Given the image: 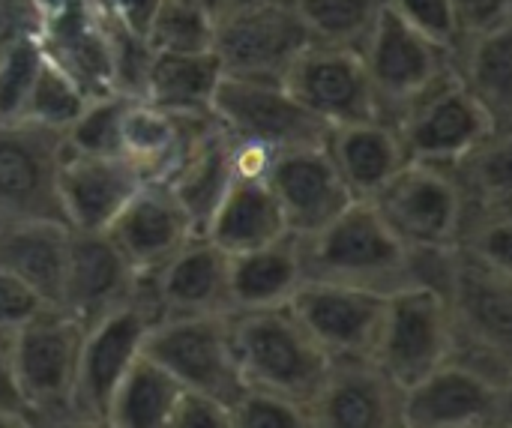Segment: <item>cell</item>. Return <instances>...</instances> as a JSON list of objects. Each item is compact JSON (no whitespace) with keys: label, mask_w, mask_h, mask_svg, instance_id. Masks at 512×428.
<instances>
[{"label":"cell","mask_w":512,"mask_h":428,"mask_svg":"<svg viewBox=\"0 0 512 428\" xmlns=\"http://www.w3.org/2000/svg\"><path fill=\"white\" fill-rule=\"evenodd\" d=\"M42 63V45L33 27L0 36V120H18Z\"/></svg>","instance_id":"cell-35"},{"label":"cell","mask_w":512,"mask_h":428,"mask_svg":"<svg viewBox=\"0 0 512 428\" xmlns=\"http://www.w3.org/2000/svg\"><path fill=\"white\" fill-rule=\"evenodd\" d=\"M216 15L192 0H162L156 9L147 45L153 51H213Z\"/></svg>","instance_id":"cell-34"},{"label":"cell","mask_w":512,"mask_h":428,"mask_svg":"<svg viewBox=\"0 0 512 428\" xmlns=\"http://www.w3.org/2000/svg\"><path fill=\"white\" fill-rule=\"evenodd\" d=\"M267 186L273 189L288 234L294 237H309L321 231L348 204L357 201L348 192L339 168L333 165L327 144L273 153Z\"/></svg>","instance_id":"cell-16"},{"label":"cell","mask_w":512,"mask_h":428,"mask_svg":"<svg viewBox=\"0 0 512 428\" xmlns=\"http://www.w3.org/2000/svg\"><path fill=\"white\" fill-rule=\"evenodd\" d=\"M102 234L138 276H150L189 237H195V228L168 183L147 180Z\"/></svg>","instance_id":"cell-20"},{"label":"cell","mask_w":512,"mask_h":428,"mask_svg":"<svg viewBox=\"0 0 512 428\" xmlns=\"http://www.w3.org/2000/svg\"><path fill=\"white\" fill-rule=\"evenodd\" d=\"M129 99V93H108L90 99L81 117L63 132L66 150L87 156H120V117Z\"/></svg>","instance_id":"cell-36"},{"label":"cell","mask_w":512,"mask_h":428,"mask_svg":"<svg viewBox=\"0 0 512 428\" xmlns=\"http://www.w3.org/2000/svg\"><path fill=\"white\" fill-rule=\"evenodd\" d=\"M210 114L225 135L258 144L270 153L318 147L327 144L330 135V126L312 117L282 81L222 75Z\"/></svg>","instance_id":"cell-9"},{"label":"cell","mask_w":512,"mask_h":428,"mask_svg":"<svg viewBox=\"0 0 512 428\" xmlns=\"http://www.w3.org/2000/svg\"><path fill=\"white\" fill-rule=\"evenodd\" d=\"M36 428H111L105 420H87V417H54V420H42L36 423Z\"/></svg>","instance_id":"cell-45"},{"label":"cell","mask_w":512,"mask_h":428,"mask_svg":"<svg viewBox=\"0 0 512 428\" xmlns=\"http://www.w3.org/2000/svg\"><path fill=\"white\" fill-rule=\"evenodd\" d=\"M168 428H231V411L216 399L183 390Z\"/></svg>","instance_id":"cell-41"},{"label":"cell","mask_w":512,"mask_h":428,"mask_svg":"<svg viewBox=\"0 0 512 428\" xmlns=\"http://www.w3.org/2000/svg\"><path fill=\"white\" fill-rule=\"evenodd\" d=\"M402 428H510V381L450 357L402 393Z\"/></svg>","instance_id":"cell-11"},{"label":"cell","mask_w":512,"mask_h":428,"mask_svg":"<svg viewBox=\"0 0 512 428\" xmlns=\"http://www.w3.org/2000/svg\"><path fill=\"white\" fill-rule=\"evenodd\" d=\"M390 9L417 33H423L426 39L444 45V48H456L462 33L456 24V12L450 0H390Z\"/></svg>","instance_id":"cell-38"},{"label":"cell","mask_w":512,"mask_h":428,"mask_svg":"<svg viewBox=\"0 0 512 428\" xmlns=\"http://www.w3.org/2000/svg\"><path fill=\"white\" fill-rule=\"evenodd\" d=\"M222 66L213 51H153L141 99L171 114H210Z\"/></svg>","instance_id":"cell-28"},{"label":"cell","mask_w":512,"mask_h":428,"mask_svg":"<svg viewBox=\"0 0 512 428\" xmlns=\"http://www.w3.org/2000/svg\"><path fill=\"white\" fill-rule=\"evenodd\" d=\"M63 153V132L0 120V231L21 222H63L57 201Z\"/></svg>","instance_id":"cell-10"},{"label":"cell","mask_w":512,"mask_h":428,"mask_svg":"<svg viewBox=\"0 0 512 428\" xmlns=\"http://www.w3.org/2000/svg\"><path fill=\"white\" fill-rule=\"evenodd\" d=\"M87 102L90 99L84 96V90L57 63H51L42 51V63L36 69L33 87L27 93V102H24V111L18 120H27L42 129L66 132L81 117Z\"/></svg>","instance_id":"cell-33"},{"label":"cell","mask_w":512,"mask_h":428,"mask_svg":"<svg viewBox=\"0 0 512 428\" xmlns=\"http://www.w3.org/2000/svg\"><path fill=\"white\" fill-rule=\"evenodd\" d=\"M180 396L183 387L141 354L111 393L105 423L111 428H168Z\"/></svg>","instance_id":"cell-30"},{"label":"cell","mask_w":512,"mask_h":428,"mask_svg":"<svg viewBox=\"0 0 512 428\" xmlns=\"http://www.w3.org/2000/svg\"><path fill=\"white\" fill-rule=\"evenodd\" d=\"M327 150L357 201H369L372 195H378L408 162L396 126L381 117L330 129Z\"/></svg>","instance_id":"cell-25"},{"label":"cell","mask_w":512,"mask_h":428,"mask_svg":"<svg viewBox=\"0 0 512 428\" xmlns=\"http://www.w3.org/2000/svg\"><path fill=\"white\" fill-rule=\"evenodd\" d=\"M312 428H402V390L369 360H333L312 396Z\"/></svg>","instance_id":"cell-17"},{"label":"cell","mask_w":512,"mask_h":428,"mask_svg":"<svg viewBox=\"0 0 512 428\" xmlns=\"http://www.w3.org/2000/svg\"><path fill=\"white\" fill-rule=\"evenodd\" d=\"M231 138L213 120L186 150L174 174L165 180L183 213L189 216L195 234H201L231 183Z\"/></svg>","instance_id":"cell-27"},{"label":"cell","mask_w":512,"mask_h":428,"mask_svg":"<svg viewBox=\"0 0 512 428\" xmlns=\"http://www.w3.org/2000/svg\"><path fill=\"white\" fill-rule=\"evenodd\" d=\"M81 336L84 327L57 306H45L9 336L15 381L36 423L72 411Z\"/></svg>","instance_id":"cell-8"},{"label":"cell","mask_w":512,"mask_h":428,"mask_svg":"<svg viewBox=\"0 0 512 428\" xmlns=\"http://www.w3.org/2000/svg\"><path fill=\"white\" fill-rule=\"evenodd\" d=\"M0 411L6 414H21V417H30V408L18 390V381H15V369H12V357H9V339L0 336Z\"/></svg>","instance_id":"cell-43"},{"label":"cell","mask_w":512,"mask_h":428,"mask_svg":"<svg viewBox=\"0 0 512 428\" xmlns=\"http://www.w3.org/2000/svg\"><path fill=\"white\" fill-rule=\"evenodd\" d=\"M45 57L57 63L87 99H99L108 93H120L114 81L111 42L102 15L90 0L66 9L63 15L33 27Z\"/></svg>","instance_id":"cell-22"},{"label":"cell","mask_w":512,"mask_h":428,"mask_svg":"<svg viewBox=\"0 0 512 428\" xmlns=\"http://www.w3.org/2000/svg\"><path fill=\"white\" fill-rule=\"evenodd\" d=\"M0 428H36V420L21 417V414H6V411H0Z\"/></svg>","instance_id":"cell-46"},{"label":"cell","mask_w":512,"mask_h":428,"mask_svg":"<svg viewBox=\"0 0 512 428\" xmlns=\"http://www.w3.org/2000/svg\"><path fill=\"white\" fill-rule=\"evenodd\" d=\"M201 234L231 258L282 240L288 225L267 177L234 174Z\"/></svg>","instance_id":"cell-23"},{"label":"cell","mask_w":512,"mask_h":428,"mask_svg":"<svg viewBox=\"0 0 512 428\" xmlns=\"http://www.w3.org/2000/svg\"><path fill=\"white\" fill-rule=\"evenodd\" d=\"M45 303L12 273L0 270V336L9 339L18 327H24L36 312H42Z\"/></svg>","instance_id":"cell-39"},{"label":"cell","mask_w":512,"mask_h":428,"mask_svg":"<svg viewBox=\"0 0 512 428\" xmlns=\"http://www.w3.org/2000/svg\"><path fill=\"white\" fill-rule=\"evenodd\" d=\"M0 36H3V30H0Z\"/></svg>","instance_id":"cell-49"},{"label":"cell","mask_w":512,"mask_h":428,"mask_svg":"<svg viewBox=\"0 0 512 428\" xmlns=\"http://www.w3.org/2000/svg\"><path fill=\"white\" fill-rule=\"evenodd\" d=\"M228 411L231 428H312L306 405L258 390H243Z\"/></svg>","instance_id":"cell-37"},{"label":"cell","mask_w":512,"mask_h":428,"mask_svg":"<svg viewBox=\"0 0 512 428\" xmlns=\"http://www.w3.org/2000/svg\"><path fill=\"white\" fill-rule=\"evenodd\" d=\"M228 315L159 318L150 327L141 354L165 369L186 393L231 405L246 387L237 372Z\"/></svg>","instance_id":"cell-5"},{"label":"cell","mask_w":512,"mask_h":428,"mask_svg":"<svg viewBox=\"0 0 512 428\" xmlns=\"http://www.w3.org/2000/svg\"><path fill=\"white\" fill-rule=\"evenodd\" d=\"M306 282L300 240L285 234L261 249L231 255L228 261V306L231 312H255L288 306Z\"/></svg>","instance_id":"cell-24"},{"label":"cell","mask_w":512,"mask_h":428,"mask_svg":"<svg viewBox=\"0 0 512 428\" xmlns=\"http://www.w3.org/2000/svg\"><path fill=\"white\" fill-rule=\"evenodd\" d=\"M27 9H30V18H33V27L36 24H45L57 15H63L66 9L78 6L81 0H21Z\"/></svg>","instance_id":"cell-44"},{"label":"cell","mask_w":512,"mask_h":428,"mask_svg":"<svg viewBox=\"0 0 512 428\" xmlns=\"http://www.w3.org/2000/svg\"><path fill=\"white\" fill-rule=\"evenodd\" d=\"M228 255L204 234L189 237L147 279L159 318L171 315H228Z\"/></svg>","instance_id":"cell-21"},{"label":"cell","mask_w":512,"mask_h":428,"mask_svg":"<svg viewBox=\"0 0 512 428\" xmlns=\"http://www.w3.org/2000/svg\"><path fill=\"white\" fill-rule=\"evenodd\" d=\"M450 171L468 207H512V129L492 132Z\"/></svg>","instance_id":"cell-31"},{"label":"cell","mask_w":512,"mask_h":428,"mask_svg":"<svg viewBox=\"0 0 512 428\" xmlns=\"http://www.w3.org/2000/svg\"><path fill=\"white\" fill-rule=\"evenodd\" d=\"M69 225L21 222L0 231V270L24 282L45 306H57L69 252Z\"/></svg>","instance_id":"cell-26"},{"label":"cell","mask_w":512,"mask_h":428,"mask_svg":"<svg viewBox=\"0 0 512 428\" xmlns=\"http://www.w3.org/2000/svg\"><path fill=\"white\" fill-rule=\"evenodd\" d=\"M300 240L306 279L363 288L390 297L417 285L414 252H408L369 201L348 204L321 231Z\"/></svg>","instance_id":"cell-1"},{"label":"cell","mask_w":512,"mask_h":428,"mask_svg":"<svg viewBox=\"0 0 512 428\" xmlns=\"http://www.w3.org/2000/svg\"><path fill=\"white\" fill-rule=\"evenodd\" d=\"M360 54L378 111L390 123L453 75V51L408 27L390 3L375 21Z\"/></svg>","instance_id":"cell-6"},{"label":"cell","mask_w":512,"mask_h":428,"mask_svg":"<svg viewBox=\"0 0 512 428\" xmlns=\"http://www.w3.org/2000/svg\"><path fill=\"white\" fill-rule=\"evenodd\" d=\"M228 321L243 387L309 405L333 360L303 330L294 312L288 306L231 312Z\"/></svg>","instance_id":"cell-2"},{"label":"cell","mask_w":512,"mask_h":428,"mask_svg":"<svg viewBox=\"0 0 512 428\" xmlns=\"http://www.w3.org/2000/svg\"><path fill=\"white\" fill-rule=\"evenodd\" d=\"M384 303V294L306 279L288 309L330 360H345L372 354Z\"/></svg>","instance_id":"cell-15"},{"label":"cell","mask_w":512,"mask_h":428,"mask_svg":"<svg viewBox=\"0 0 512 428\" xmlns=\"http://www.w3.org/2000/svg\"><path fill=\"white\" fill-rule=\"evenodd\" d=\"M192 3H198V6H204L207 12H213L216 18L222 15V9H225V0H192Z\"/></svg>","instance_id":"cell-48"},{"label":"cell","mask_w":512,"mask_h":428,"mask_svg":"<svg viewBox=\"0 0 512 428\" xmlns=\"http://www.w3.org/2000/svg\"><path fill=\"white\" fill-rule=\"evenodd\" d=\"M138 282L141 276L105 234L72 231L57 309L87 327L114 306L126 303L138 291Z\"/></svg>","instance_id":"cell-19"},{"label":"cell","mask_w":512,"mask_h":428,"mask_svg":"<svg viewBox=\"0 0 512 428\" xmlns=\"http://www.w3.org/2000/svg\"><path fill=\"white\" fill-rule=\"evenodd\" d=\"M453 357V315L447 294L417 282L384 303L369 360L405 393Z\"/></svg>","instance_id":"cell-3"},{"label":"cell","mask_w":512,"mask_h":428,"mask_svg":"<svg viewBox=\"0 0 512 428\" xmlns=\"http://www.w3.org/2000/svg\"><path fill=\"white\" fill-rule=\"evenodd\" d=\"M159 321V309L141 276L138 291L84 327L78 348V372L72 390V417L105 420V408L129 366L141 357L150 327Z\"/></svg>","instance_id":"cell-7"},{"label":"cell","mask_w":512,"mask_h":428,"mask_svg":"<svg viewBox=\"0 0 512 428\" xmlns=\"http://www.w3.org/2000/svg\"><path fill=\"white\" fill-rule=\"evenodd\" d=\"M312 42L291 0L222 12L216 21L213 54L222 75L282 81L300 51Z\"/></svg>","instance_id":"cell-12"},{"label":"cell","mask_w":512,"mask_h":428,"mask_svg":"<svg viewBox=\"0 0 512 428\" xmlns=\"http://www.w3.org/2000/svg\"><path fill=\"white\" fill-rule=\"evenodd\" d=\"M462 36L512 24V0H450Z\"/></svg>","instance_id":"cell-40"},{"label":"cell","mask_w":512,"mask_h":428,"mask_svg":"<svg viewBox=\"0 0 512 428\" xmlns=\"http://www.w3.org/2000/svg\"><path fill=\"white\" fill-rule=\"evenodd\" d=\"M369 204L408 252L456 249L468 207L453 171L426 162H405Z\"/></svg>","instance_id":"cell-4"},{"label":"cell","mask_w":512,"mask_h":428,"mask_svg":"<svg viewBox=\"0 0 512 428\" xmlns=\"http://www.w3.org/2000/svg\"><path fill=\"white\" fill-rule=\"evenodd\" d=\"M264 3H279V0H225L222 12H234V9H252V6H264Z\"/></svg>","instance_id":"cell-47"},{"label":"cell","mask_w":512,"mask_h":428,"mask_svg":"<svg viewBox=\"0 0 512 428\" xmlns=\"http://www.w3.org/2000/svg\"><path fill=\"white\" fill-rule=\"evenodd\" d=\"M453 72L498 126L512 129V24L462 36L453 48Z\"/></svg>","instance_id":"cell-29"},{"label":"cell","mask_w":512,"mask_h":428,"mask_svg":"<svg viewBox=\"0 0 512 428\" xmlns=\"http://www.w3.org/2000/svg\"><path fill=\"white\" fill-rule=\"evenodd\" d=\"M147 180L123 156H87L66 150L57 165L60 216L72 231L102 234Z\"/></svg>","instance_id":"cell-18"},{"label":"cell","mask_w":512,"mask_h":428,"mask_svg":"<svg viewBox=\"0 0 512 428\" xmlns=\"http://www.w3.org/2000/svg\"><path fill=\"white\" fill-rule=\"evenodd\" d=\"M390 0H291L312 42L360 51Z\"/></svg>","instance_id":"cell-32"},{"label":"cell","mask_w":512,"mask_h":428,"mask_svg":"<svg viewBox=\"0 0 512 428\" xmlns=\"http://www.w3.org/2000/svg\"><path fill=\"white\" fill-rule=\"evenodd\" d=\"M282 84L312 117L330 129L381 117L363 54L354 48L309 42L285 72Z\"/></svg>","instance_id":"cell-14"},{"label":"cell","mask_w":512,"mask_h":428,"mask_svg":"<svg viewBox=\"0 0 512 428\" xmlns=\"http://www.w3.org/2000/svg\"><path fill=\"white\" fill-rule=\"evenodd\" d=\"M90 3L96 6V12L105 21H111L141 39H147L150 21H153L156 9L162 6V0H90Z\"/></svg>","instance_id":"cell-42"},{"label":"cell","mask_w":512,"mask_h":428,"mask_svg":"<svg viewBox=\"0 0 512 428\" xmlns=\"http://www.w3.org/2000/svg\"><path fill=\"white\" fill-rule=\"evenodd\" d=\"M393 126L408 162L441 168H453L492 132L507 129L498 126L495 117L462 87L456 72L420 102H414Z\"/></svg>","instance_id":"cell-13"}]
</instances>
